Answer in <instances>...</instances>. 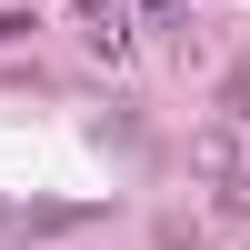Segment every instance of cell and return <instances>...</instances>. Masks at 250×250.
Here are the masks:
<instances>
[{"mask_svg":"<svg viewBox=\"0 0 250 250\" xmlns=\"http://www.w3.org/2000/svg\"><path fill=\"white\" fill-rule=\"evenodd\" d=\"M80 20H90V40H120V20H130V0H80Z\"/></svg>","mask_w":250,"mask_h":250,"instance_id":"obj_1","label":"cell"}]
</instances>
